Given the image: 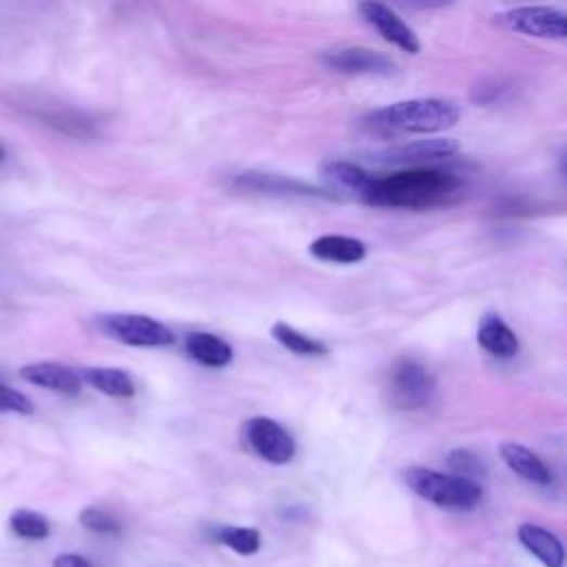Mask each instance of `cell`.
<instances>
[{
  "label": "cell",
  "mask_w": 567,
  "mask_h": 567,
  "mask_svg": "<svg viewBox=\"0 0 567 567\" xmlns=\"http://www.w3.org/2000/svg\"><path fill=\"white\" fill-rule=\"evenodd\" d=\"M463 182L461 178L426 167H412L386 178H375L362 202L384 209L426 211L456 197Z\"/></svg>",
  "instance_id": "cell-1"
},
{
  "label": "cell",
  "mask_w": 567,
  "mask_h": 567,
  "mask_svg": "<svg viewBox=\"0 0 567 567\" xmlns=\"http://www.w3.org/2000/svg\"><path fill=\"white\" fill-rule=\"evenodd\" d=\"M461 120V107L448 98H412L366 116V125L390 133H439Z\"/></svg>",
  "instance_id": "cell-2"
},
{
  "label": "cell",
  "mask_w": 567,
  "mask_h": 567,
  "mask_svg": "<svg viewBox=\"0 0 567 567\" xmlns=\"http://www.w3.org/2000/svg\"><path fill=\"white\" fill-rule=\"evenodd\" d=\"M403 481L412 494L448 512H473L484 501V488L475 479L430 468H408Z\"/></svg>",
  "instance_id": "cell-3"
},
{
  "label": "cell",
  "mask_w": 567,
  "mask_h": 567,
  "mask_svg": "<svg viewBox=\"0 0 567 567\" xmlns=\"http://www.w3.org/2000/svg\"><path fill=\"white\" fill-rule=\"evenodd\" d=\"M388 401L397 410L412 412L424 408L435 395L433 373L417 359H399L388 373Z\"/></svg>",
  "instance_id": "cell-4"
},
{
  "label": "cell",
  "mask_w": 567,
  "mask_h": 567,
  "mask_svg": "<svg viewBox=\"0 0 567 567\" xmlns=\"http://www.w3.org/2000/svg\"><path fill=\"white\" fill-rule=\"evenodd\" d=\"M100 331L107 337L136 346V348H165L176 344V335L169 326H165L158 320H151L144 315H127V313H114V315H102L98 320Z\"/></svg>",
  "instance_id": "cell-5"
},
{
  "label": "cell",
  "mask_w": 567,
  "mask_h": 567,
  "mask_svg": "<svg viewBox=\"0 0 567 567\" xmlns=\"http://www.w3.org/2000/svg\"><path fill=\"white\" fill-rule=\"evenodd\" d=\"M359 14L362 18L390 44L405 51L410 56H417L422 51V40L392 8H388L382 0H362L359 3Z\"/></svg>",
  "instance_id": "cell-6"
},
{
  "label": "cell",
  "mask_w": 567,
  "mask_h": 567,
  "mask_svg": "<svg viewBox=\"0 0 567 567\" xmlns=\"http://www.w3.org/2000/svg\"><path fill=\"white\" fill-rule=\"evenodd\" d=\"M246 439L250 448L273 466H286L297 452L295 439L288 430L269 417H253L246 424Z\"/></svg>",
  "instance_id": "cell-7"
},
{
  "label": "cell",
  "mask_w": 567,
  "mask_h": 567,
  "mask_svg": "<svg viewBox=\"0 0 567 567\" xmlns=\"http://www.w3.org/2000/svg\"><path fill=\"white\" fill-rule=\"evenodd\" d=\"M322 63L339 74H357V76H390L397 65L382 54V51L366 47H348L337 51H326Z\"/></svg>",
  "instance_id": "cell-8"
},
{
  "label": "cell",
  "mask_w": 567,
  "mask_h": 567,
  "mask_svg": "<svg viewBox=\"0 0 567 567\" xmlns=\"http://www.w3.org/2000/svg\"><path fill=\"white\" fill-rule=\"evenodd\" d=\"M461 151V144L452 138H430L399 144L379 153V163L386 165H424V163H439L448 160Z\"/></svg>",
  "instance_id": "cell-9"
},
{
  "label": "cell",
  "mask_w": 567,
  "mask_h": 567,
  "mask_svg": "<svg viewBox=\"0 0 567 567\" xmlns=\"http://www.w3.org/2000/svg\"><path fill=\"white\" fill-rule=\"evenodd\" d=\"M235 186L248 193H267V195H306V197H335L331 191L306 184L295 178L273 176L262 171H248L235 178Z\"/></svg>",
  "instance_id": "cell-10"
},
{
  "label": "cell",
  "mask_w": 567,
  "mask_h": 567,
  "mask_svg": "<svg viewBox=\"0 0 567 567\" xmlns=\"http://www.w3.org/2000/svg\"><path fill=\"white\" fill-rule=\"evenodd\" d=\"M499 454L505 466L514 475L521 477L524 481L534 484L539 488H547L552 484V473L545 466V461L528 446L517 443V441H505V443H501Z\"/></svg>",
  "instance_id": "cell-11"
},
{
  "label": "cell",
  "mask_w": 567,
  "mask_h": 567,
  "mask_svg": "<svg viewBox=\"0 0 567 567\" xmlns=\"http://www.w3.org/2000/svg\"><path fill=\"white\" fill-rule=\"evenodd\" d=\"M477 344L490 357L503 359V362H507V359H514L521 350V342H519L517 333H514L510 328V324L501 315H497V313H488L479 322Z\"/></svg>",
  "instance_id": "cell-12"
},
{
  "label": "cell",
  "mask_w": 567,
  "mask_h": 567,
  "mask_svg": "<svg viewBox=\"0 0 567 567\" xmlns=\"http://www.w3.org/2000/svg\"><path fill=\"white\" fill-rule=\"evenodd\" d=\"M308 250L315 260L331 265H359L369 255V246L350 235H322L308 246Z\"/></svg>",
  "instance_id": "cell-13"
},
{
  "label": "cell",
  "mask_w": 567,
  "mask_h": 567,
  "mask_svg": "<svg viewBox=\"0 0 567 567\" xmlns=\"http://www.w3.org/2000/svg\"><path fill=\"white\" fill-rule=\"evenodd\" d=\"M21 379L38 386V388H47V390H54V392H63V395H78L82 388L80 377L63 364L56 362H38V364H29L25 369H21Z\"/></svg>",
  "instance_id": "cell-14"
},
{
  "label": "cell",
  "mask_w": 567,
  "mask_h": 567,
  "mask_svg": "<svg viewBox=\"0 0 567 567\" xmlns=\"http://www.w3.org/2000/svg\"><path fill=\"white\" fill-rule=\"evenodd\" d=\"M517 539L528 554H532L543 567H565V547L560 539L534 524H521Z\"/></svg>",
  "instance_id": "cell-15"
},
{
  "label": "cell",
  "mask_w": 567,
  "mask_h": 567,
  "mask_svg": "<svg viewBox=\"0 0 567 567\" xmlns=\"http://www.w3.org/2000/svg\"><path fill=\"white\" fill-rule=\"evenodd\" d=\"M322 176L328 182L333 195L339 193V195H350L357 199H364V195L369 193V189L375 180V176H371L362 167H357L352 163H342V160L324 165Z\"/></svg>",
  "instance_id": "cell-16"
},
{
  "label": "cell",
  "mask_w": 567,
  "mask_h": 567,
  "mask_svg": "<svg viewBox=\"0 0 567 567\" xmlns=\"http://www.w3.org/2000/svg\"><path fill=\"white\" fill-rule=\"evenodd\" d=\"M186 352L206 369H224L233 362V348L218 335L191 333L186 337Z\"/></svg>",
  "instance_id": "cell-17"
},
{
  "label": "cell",
  "mask_w": 567,
  "mask_h": 567,
  "mask_svg": "<svg viewBox=\"0 0 567 567\" xmlns=\"http://www.w3.org/2000/svg\"><path fill=\"white\" fill-rule=\"evenodd\" d=\"M82 382L116 399H131L136 395L133 379L118 369H87L82 373Z\"/></svg>",
  "instance_id": "cell-18"
},
{
  "label": "cell",
  "mask_w": 567,
  "mask_h": 567,
  "mask_svg": "<svg viewBox=\"0 0 567 567\" xmlns=\"http://www.w3.org/2000/svg\"><path fill=\"white\" fill-rule=\"evenodd\" d=\"M526 27L532 38L567 40V14L556 8H547V5L532 8Z\"/></svg>",
  "instance_id": "cell-19"
},
{
  "label": "cell",
  "mask_w": 567,
  "mask_h": 567,
  "mask_svg": "<svg viewBox=\"0 0 567 567\" xmlns=\"http://www.w3.org/2000/svg\"><path fill=\"white\" fill-rule=\"evenodd\" d=\"M211 537L242 556H253L262 550V534L253 528L237 526H218L211 530Z\"/></svg>",
  "instance_id": "cell-20"
},
{
  "label": "cell",
  "mask_w": 567,
  "mask_h": 567,
  "mask_svg": "<svg viewBox=\"0 0 567 567\" xmlns=\"http://www.w3.org/2000/svg\"><path fill=\"white\" fill-rule=\"evenodd\" d=\"M271 335L291 352L295 355H301V357H324L328 355V346L320 339H313V337H306L301 335L299 331H295L293 326L284 324V322H278L273 324L271 328Z\"/></svg>",
  "instance_id": "cell-21"
},
{
  "label": "cell",
  "mask_w": 567,
  "mask_h": 567,
  "mask_svg": "<svg viewBox=\"0 0 567 567\" xmlns=\"http://www.w3.org/2000/svg\"><path fill=\"white\" fill-rule=\"evenodd\" d=\"M10 528L16 537L27 541H42L51 534L49 521L38 512L31 510H16L10 519Z\"/></svg>",
  "instance_id": "cell-22"
},
{
  "label": "cell",
  "mask_w": 567,
  "mask_h": 567,
  "mask_svg": "<svg viewBox=\"0 0 567 567\" xmlns=\"http://www.w3.org/2000/svg\"><path fill=\"white\" fill-rule=\"evenodd\" d=\"M446 463H448V468H450L454 475H459V477H466V479H475V481H477L479 477L486 475L484 461H481L475 452H471V450H463V448L452 450V452L448 454Z\"/></svg>",
  "instance_id": "cell-23"
},
{
  "label": "cell",
  "mask_w": 567,
  "mask_h": 567,
  "mask_svg": "<svg viewBox=\"0 0 567 567\" xmlns=\"http://www.w3.org/2000/svg\"><path fill=\"white\" fill-rule=\"evenodd\" d=\"M80 526L95 534H118L123 530V526L116 517H112L107 510L95 507V505L85 507L80 512Z\"/></svg>",
  "instance_id": "cell-24"
},
{
  "label": "cell",
  "mask_w": 567,
  "mask_h": 567,
  "mask_svg": "<svg viewBox=\"0 0 567 567\" xmlns=\"http://www.w3.org/2000/svg\"><path fill=\"white\" fill-rule=\"evenodd\" d=\"M0 412H14V415H34V403L18 390L0 384Z\"/></svg>",
  "instance_id": "cell-25"
},
{
  "label": "cell",
  "mask_w": 567,
  "mask_h": 567,
  "mask_svg": "<svg viewBox=\"0 0 567 567\" xmlns=\"http://www.w3.org/2000/svg\"><path fill=\"white\" fill-rule=\"evenodd\" d=\"M505 91L507 87L497 80L481 82L477 89H473V102H477V105H490V102H497Z\"/></svg>",
  "instance_id": "cell-26"
},
{
  "label": "cell",
  "mask_w": 567,
  "mask_h": 567,
  "mask_svg": "<svg viewBox=\"0 0 567 567\" xmlns=\"http://www.w3.org/2000/svg\"><path fill=\"white\" fill-rule=\"evenodd\" d=\"M392 3L405 8V10H417V12H435L452 8L456 0H392Z\"/></svg>",
  "instance_id": "cell-27"
},
{
  "label": "cell",
  "mask_w": 567,
  "mask_h": 567,
  "mask_svg": "<svg viewBox=\"0 0 567 567\" xmlns=\"http://www.w3.org/2000/svg\"><path fill=\"white\" fill-rule=\"evenodd\" d=\"M54 567H93V565L80 554H61L54 558Z\"/></svg>",
  "instance_id": "cell-28"
},
{
  "label": "cell",
  "mask_w": 567,
  "mask_h": 567,
  "mask_svg": "<svg viewBox=\"0 0 567 567\" xmlns=\"http://www.w3.org/2000/svg\"><path fill=\"white\" fill-rule=\"evenodd\" d=\"M0 160H5V149H3V144H0Z\"/></svg>",
  "instance_id": "cell-29"
},
{
  "label": "cell",
  "mask_w": 567,
  "mask_h": 567,
  "mask_svg": "<svg viewBox=\"0 0 567 567\" xmlns=\"http://www.w3.org/2000/svg\"><path fill=\"white\" fill-rule=\"evenodd\" d=\"M560 169H563V173H565V176H567V158H565V160H563V165H560Z\"/></svg>",
  "instance_id": "cell-30"
}]
</instances>
